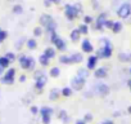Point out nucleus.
Listing matches in <instances>:
<instances>
[{"instance_id": "obj_51", "label": "nucleus", "mask_w": 131, "mask_h": 124, "mask_svg": "<svg viewBox=\"0 0 131 124\" xmlns=\"http://www.w3.org/2000/svg\"><path fill=\"white\" fill-rule=\"evenodd\" d=\"M128 23H131V17H128V21H127Z\"/></svg>"}, {"instance_id": "obj_8", "label": "nucleus", "mask_w": 131, "mask_h": 124, "mask_svg": "<svg viewBox=\"0 0 131 124\" xmlns=\"http://www.w3.org/2000/svg\"><path fill=\"white\" fill-rule=\"evenodd\" d=\"M107 20H108V14H107L105 12L100 13V14L98 16L96 21H95V29L99 30V31L104 30V29H105V22H107Z\"/></svg>"}, {"instance_id": "obj_1", "label": "nucleus", "mask_w": 131, "mask_h": 124, "mask_svg": "<svg viewBox=\"0 0 131 124\" xmlns=\"http://www.w3.org/2000/svg\"><path fill=\"white\" fill-rule=\"evenodd\" d=\"M100 43H102V47L99 48V50L96 52V56L99 58H109L112 56V52H113V45L112 43L109 41V39L107 38H103L100 39Z\"/></svg>"}, {"instance_id": "obj_3", "label": "nucleus", "mask_w": 131, "mask_h": 124, "mask_svg": "<svg viewBox=\"0 0 131 124\" xmlns=\"http://www.w3.org/2000/svg\"><path fill=\"white\" fill-rule=\"evenodd\" d=\"M53 109L49 106H42L40 107V118H41V123L42 124H50L51 121V116H53Z\"/></svg>"}, {"instance_id": "obj_46", "label": "nucleus", "mask_w": 131, "mask_h": 124, "mask_svg": "<svg viewBox=\"0 0 131 124\" xmlns=\"http://www.w3.org/2000/svg\"><path fill=\"white\" fill-rule=\"evenodd\" d=\"M19 82H21V83L26 82V75H21V76H19Z\"/></svg>"}, {"instance_id": "obj_14", "label": "nucleus", "mask_w": 131, "mask_h": 124, "mask_svg": "<svg viewBox=\"0 0 131 124\" xmlns=\"http://www.w3.org/2000/svg\"><path fill=\"white\" fill-rule=\"evenodd\" d=\"M107 75H108V70L105 67H99V69L94 70V76L96 79H104V78H107Z\"/></svg>"}, {"instance_id": "obj_48", "label": "nucleus", "mask_w": 131, "mask_h": 124, "mask_svg": "<svg viewBox=\"0 0 131 124\" xmlns=\"http://www.w3.org/2000/svg\"><path fill=\"white\" fill-rule=\"evenodd\" d=\"M127 112H128V114H131V106H128V107H127Z\"/></svg>"}, {"instance_id": "obj_21", "label": "nucleus", "mask_w": 131, "mask_h": 124, "mask_svg": "<svg viewBox=\"0 0 131 124\" xmlns=\"http://www.w3.org/2000/svg\"><path fill=\"white\" fill-rule=\"evenodd\" d=\"M39 62H40V65H41V66L46 67V66L49 65V62H50V58L46 57V56L42 53V54H40V57H39Z\"/></svg>"}, {"instance_id": "obj_50", "label": "nucleus", "mask_w": 131, "mask_h": 124, "mask_svg": "<svg viewBox=\"0 0 131 124\" xmlns=\"http://www.w3.org/2000/svg\"><path fill=\"white\" fill-rule=\"evenodd\" d=\"M3 73H4V70H3V69H0V76H3Z\"/></svg>"}, {"instance_id": "obj_45", "label": "nucleus", "mask_w": 131, "mask_h": 124, "mask_svg": "<svg viewBox=\"0 0 131 124\" xmlns=\"http://www.w3.org/2000/svg\"><path fill=\"white\" fill-rule=\"evenodd\" d=\"M75 124H86V121H85L84 119H82V120H81V119H79V120H76V123H75Z\"/></svg>"}, {"instance_id": "obj_54", "label": "nucleus", "mask_w": 131, "mask_h": 124, "mask_svg": "<svg viewBox=\"0 0 131 124\" xmlns=\"http://www.w3.org/2000/svg\"><path fill=\"white\" fill-rule=\"evenodd\" d=\"M100 124H102V123H100Z\"/></svg>"}, {"instance_id": "obj_22", "label": "nucleus", "mask_w": 131, "mask_h": 124, "mask_svg": "<svg viewBox=\"0 0 131 124\" xmlns=\"http://www.w3.org/2000/svg\"><path fill=\"white\" fill-rule=\"evenodd\" d=\"M59 62L62 65H71L72 61H71V56H66V54H62L59 57Z\"/></svg>"}, {"instance_id": "obj_12", "label": "nucleus", "mask_w": 131, "mask_h": 124, "mask_svg": "<svg viewBox=\"0 0 131 124\" xmlns=\"http://www.w3.org/2000/svg\"><path fill=\"white\" fill-rule=\"evenodd\" d=\"M18 62H19V66H21L23 70H28V66H30V56L21 54V56L18 57Z\"/></svg>"}, {"instance_id": "obj_10", "label": "nucleus", "mask_w": 131, "mask_h": 124, "mask_svg": "<svg viewBox=\"0 0 131 124\" xmlns=\"http://www.w3.org/2000/svg\"><path fill=\"white\" fill-rule=\"evenodd\" d=\"M98 61H99V57L96 54H90L88 57V64H86V69L88 70H95L96 69V65H98Z\"/></svg>"}, {"instance_id": "obj_30", "label": "nucleus", "mask_w": 131, "mask_h": 124, "mask_svg": "<svg viewBox=\"0 0 131 124\" xmlns=\"http://www.w3.org/2000/svg\"><path fill=\"white\" fill-rule=\"evenodd\" d=\"M77 76H81V78H84V79H86V78L89 76V73H88V69H80V70L77 71Z\"/></svg>"}, {"instance_id": "obj_15", "label": "nucleus", "mask_w": 131, "mask_h": 124, "mask_svg": "<svg viewBox=\"0 0 131 124\" xmlns=\"http://www.w3.org/2000/svg\"><path fill=\"white\" fill-rule=\"evenodd\" d=\"M58 119L62 120L63 124H68L70 120H71L70 115L67 114V111H66V110H59V112H58Z\"/></svg>"}, {"instance_id": "obj_26", "label": "nucleus", "mask_w": 131, "mask_h": 124, "mask_svg": "<svg viewBox=\"0 0 131 124\" xmlns=\"http://www.w3.org/2000/svg\"><path fill=\"white\" fill-rule=\"evenodd\" d=\"M26 45H27L28 49H36L37 41H36L35 39H27V40H26Z\"/></svg>"}, {"instance_id": "obj_42", "label": "nucleus", "mask_w": 131, "mask_h": 124, "mask_svg": "<svg viewBox=\"0 0 131 124\" xmlns=\"http://www.w3.org/2000/svg\"><path fill=\"white\" fill-rule=\"evenodd\" d=\"M44 75V71H35V74H34V78H35V80L36 79H39L40 76H42Z\"/></svg>"}, {"instance_id": "obj_27", "label": "nucleus", "mask_w": 131, "mask_h": 124, "mask_svg": "<svg viewBox=\"0 0 131 124\" xmlns=\"http://www.w3.org/2000/svg\"><path fill=\"white\" fill-rule=\"evenodd\" d=\"M118 58L122 62H130L131 61V53H119L118 54Z\"/></svg>"}, {"instance_id": "obj_23", "label": "nucleus", "mask_w": 131, "mask_h": 124, "mask_svg": "<svg viewBox=\"0 0 131 124\" xmlns=\"http://www.w3.org/2000/svg\"><path fill=\"white\" fill-rule=\"evenodd\" d=\"M44 54H45L46 57H49L50 59L54 58V57H55V48H53V47H48V48L44 50Z\"/></svg>"}, {"instance_id": "obj_36", "label": "nucleus", "mask_w": 131, "mask_h": 124, "mask_svg": "<svg viewBox=\"0 0 131 124\" xmlns=\"http://www.w3.org/2000/svg\"><path fill=\"white\" fill-rule=\"evenodd\" d=\"M93 22H94V20H93L91 16H85V17H84V23L90 25V23H93Z\"/></svg>"}, {"instance_id": "obj_34", "label": "nucleus", "mask_w": 131, "mask_h": 124, "mask_svg": "<svg viewBox=\"0 0 131 124\" xmlns=\"http://www.w3.org/2000/svg\"><path fill=\"white\" fill-rule=\"evenodd\" d=\"M5 57H7L10 62H14V61H16V54H14L13 52H8V53L5 54Z\"/></svg>"}, {"instance_id": "obj_6", "label": "nucleus", "mask_w": 131, "mask_h": 124, "mask_svg": "<svg viewBox=\"0 0 131 124\" xmlns=\"http://www.w3.org/2000/svg\"><path fill=\"white\" fill-rule=\"evenodd\" d=\"M14 78H16V69L10 67L7 70V73L2 76V83L7 84V85H12L14 83Z\"/></svg>"}, {"instance_id": "obj_4", "label": "nucleus", "mask_w": 131, "mask_h": 124, "mask_svg": "<svg viewBox=\"0 0 131 124\" xmlns=\"http://www.w3.org/2000/svg\"><path fill=\"white\" fill-rule=\"evenodd\" d=\"M117 16L122 20H126L131 16V5L128 3H122L117 9Z\"/></svg>"}, {"instance_id": "obj_13", "label": "nucleus", "mask_w": 131, "mask_h": 124, "mask_svg": "<svg viewBox=\"0 0 131 124\" xmlns=\"http://www.w3.org/2000/svg\"><path fill=\"white\" fill-rule=\"evenodd\" d=\"M81 49H82V52L89 53V54H90L91 52H94V47H93L91 41L88 40V39H84V40H82V43H81Z\"/></svg>"}, {"instance_id": "obj_29", "label": "nucleus", "mask_w": 131, "mask_h": 124, "mask_svg": "<svg viewBox=\"0 0 131 124\" xmlns=\"http://www.w3.org/2000/svg\"><path fill=\"white\" fill-rule=\"evenodd\" d=\"M79 30H80L81 35H88V34H89V25H86V23H81V25L79 26Z\"/></svg>"}, {"instance_id": "obj_19", "label": "nucleus", "mask_w": 131, "mask_h": 124, "mask_svg": "<svg viewBox=\"0 0 131 124\" xmlns=\"http://www.w3.org/2000/svg\"><path fill=\"white\" fill-rule=\"evenodd\" d=\"M12 64V62L5 57V56H2L0 57V69H3V70H5V69H8L9 67V65Z\"/></svg>"}, {"instance_id": "obj_39", "label": "nucleus", "mask_w": 131, "mask_h": 124, "mask_svg": "<svg viewBox=\"0 0 131 124\" xmlns=\"http://www.w3.org/2000/svg\"><path fill=\"white\" fill-rule=\"evenodd\" d=\"M113 25H114V21H112V20H107V22H105V29H109V30H112V27H113Z\"/></svg>"}, {"instance_id": "obj_24", "label": "nucleus", "mask_w": 131, "mask_h": 124, "mask_svg": "<svg viewBox=\"0 0 131 124\" xmlns=\"http://www.w3.org/2000/svg\"><path fill=\"white\" fill-rule=\"evenodd\" d=\"M72 93H73V89H72L71 87H64V88H62V96H63V97H71Z\"/></svg>"}, {"instance_id": "obj_28", "label": "nucleus", "mask_w": 131, "mask_h": 124, "mask_svg": "<svg viewBox=\"0 0 131 124\" xmlns=\"http://www.w3.org/2000/svg\"><path fill=\"white\" fill-rule=\"evenodd\" d=\"M49 75H50V78H58V76L60 75L59 67H51L50 71H49Z\"/></svg>"}, {"instance_id": "obj_32", "label": "nucleus", "mask_w": 131, "mask_h": 124, "mask_svg": "<svg viewBox=\"0 0 131 124\" xmlns=\"http://www.w3.org/2000/svg\"><path fill=\"white\" fill-rule=\"evenodd\" d=\"M41 35H42V29H41L40 26L35 27V29H34V36H35V38H39V36H41Z\"/></svg>"}, {"instance_id": "obj_47", "label": "nucleus", "mask_w": 131, "mask_h": 124, "mask_svg": "<svg viewBox=\"0 0 131 124\" xmlns=\"http://www.w3.org/2000/svg\"><path fill=\"white\" fill-rule=\"evenodd\" d=\"M102 124H114V123H113L112 120H104V121H103Z\"/></svg>"}, {"instance_id": "obj_7", "label": "nucleus", "mask_w": 131, "mask_h": 124, "mask_svg": "<svg viewBox=\"0 0 131 124\" xmlns=\"http://www.w3.org/2000/svg\"><path fill=\"white\" fill-rule=\"evenodd\" d=\"M85 83H86V79L76 75L75 78L71 79V88L73 91H82L84 87H85Z\"/></svg>"}, {"instance_id": "obj_43", "label": "nucleus", "mask_w": 131, "mask_h": 124, "mask_svg": "<svg viewBox=\"0 0 131 124\" xmlns=\"http://www.w3.org/2000/svg\"><path fill=\"white\" fill-rule=\"evenodd\" d=\"M51 2V4H55V5H59L60 3H62V0H50Z\"/></svg>"}, {"instance_id": "obj_44", "label": "nucleus", "mask_w": 131, "mask_h": 124, "mask_svg": "<svg viewBox=\"0 0 131 124\" xmlns=\"http://www.w3.org/2000/svg\"><path fill=\"white\" fill-rule=\"evenodd\" d=\"M44 5L45 7H50L51 5V2H50V0H44Z\"/></svg>"}, {"instance_id": "obj_18", "label": "nucleus", "mask_w": 131, "mask_h": 124, "mask_svg": "<svg viewBox=\"0 0 131 124\" xmlns=\"http://www.w3.org/2000/svg\"><path fill=\"white\" fill-rule=\"evenodd\" d=\"M70 38H71V41L77 43V41L80 40V38H81V32H80V30H79V29H73V30L71 31V34H70Z\"/></svg>"}, {"instance_id": "obj_49", "label": "nucleus", "mask_w": 131, "mask_h": 124, "mask_svg": "<svg viewBox=\"0 0 131 124\" xmlns=\"http://www.w3.org/2000/svg\"><path fill=\"white\" fill-rule=\"evenodd\" d=\"M127 85L130 87V91H131V80H128V82H127Z\"/></svg>"}, {"instance_id": "obj_5", "label": "nucleus", "mask_w": 131, "mask_h": 124, "mask_svg": "<svg viewBox=\"0 0 131 124\" xmlns=\"http://www.w3.org/2000/svg\"><path fill=\"white\" fill-rule=\"evenodd\" d=\"M64 16H66V18H67L68 21L76 20V18L79 17V13H77L75 5H72V4H66V5H64Z\"/></svg>"}, {"instance_id": "obj_20", "label": "nucleus", "mask_w": 131, "mask_h": 124, "mask_svg": "<svg viewBox=\"0 0 131 124\" xmlns=\"http://www.w3.org/2000/svg\"><path fill=\"white\" fill-rule=\"evenodd\" d=\"M71 61L72 64H80V62H82V54L81 53H72L71 54Z\"/></svg>"}, {"instance_id": "obj_53", "label": "nucleus", "mask_w": 131, "mask_h": 124, "mask_svg": "<svg viewBox=\"0 0 131 124\" xmlns=\"http://www.w3.org/2000/svg\"><path fill=\"white\" fill-rule=\"evenodd\" d=\"M2 30H3V29H0V31H2Z\"/></svg>"}, {"instance_id": "obj_25", "label": "nucleus", "mask_w": 131, "mask_h": 124, "mask_svg": "<svg viewBox=\"0 0 131 124\" xmlns=\"http://www.w3.org/2000/svg\"><path fill=\"white\" fill-rule=\"evenodd\" d=\"M122 23L121 22H118V21H116L114 22V25H113V27H112V31L114 32V34H119L121 31H122Z\"/></svg>"}, {"instance_id": "obj_17", "label": "nucleus", "mask_w": 131, "mask_h": 124, "mask_svg": "<svg viewBox=\"0 0 131 124\" xmlns=\"http://www.w3.org/2000/svg\"><path fill=\"white\" fill-rule=\"evenodd\" d=\"M59 96H62V91L60 89H58V88L50 89V93H49V100L50 101H57L59 98Z\"/></svg>"}, {"instance_id": "obj_16", "label": "nucleus", "mask_w": 131, "mask_h": 124, "mask_svg": "<svg viewBox=\"0 0 131 124\" xmlns=\"http://www.w3.org/2000/svg\"><path fill=\"white\" fill-rule=\"evenodd\" d=\"M54 47H55V49L57 50H60V52H64L66 49H67V44H66V41L59 36L58 39H57V41L54 43Z\"/></svg>"}, {"instance_id": "obj_41", "label": "nucleus", "mask_w": 131, "mask_h": 124, "mask_svg": "<svg viewBox=\"0 0 131 124\" xmlns=\"http://www.w3.org/2000/svg\"><path fill=\"white\" fill-rule=\"evenodd\" d=\"M23 40H25V38H21V39L17 41V44H16V48H17V49H21V48H22V45H23Z\"/></svg>"}, {"instance_id": "obj_37", "label": "nucleus", "mask_w": 131, "mask_h": 124, "mask_svg": "<svg viewBox=\"0 0 131 124\" xmlns=\"http://www.w3.org/2000/svg\"><path fill=\"white\" fill-rule=\"evenodd\" d=\"M30 111H31L32 115H37V114L40 112V109H39L37 106H31V107H30Z\"/></svg>"}, {"instance_id": "obj_2", "label": "nucleus", "mask_w": 131, "mask_h": 124, "mask_svg": "<svg viewBox=\"0 0 131 124\" xmlns=\"http://www.w3.org/2000/svg\"><path fill=\"white\" fill-rule=\"evenodd\" d=\"M40 25L46 29V31H48L49 35L57 31V22L49 14H41L40 16Z\"/></svg>"}, {"instance_id": "obj_11", "label": "nucleus", "mask_w": 131, "mask_h": 124, "mask_svg": "<svg viewBox=\"0 0 131 124\" xmlns=\"http://www.w3.org/2000/svg\"><path fill=\"white\" fill-rule=\"evenodd\" d=\"M46 83H48V76L44 74L42 76H40L39 79L35 80V89H36L37 92H41V91L45 88Z\"/></svg>"}, {"instance_id": "obj_38", "label": "nucleus", "mask_w": 131, "mask_h": 124, "mask_svg": "<svg viewBox=\"0 0 131 124\" xmlns=\"http://www.w3.org/2000/svg\"><path fill=\"white\" fill-rule=\"evenodd\" d=\"M73 5H75V8H76V11H77V13H79V16H80V14L84 12V11H82V9H84L82 5H81L80 3H76V4H73Z\"/></svg>"}, {"instance_id": "obj_33", "label": "nucleus", "mask_w": 131, "mask_h": 124, "mask_svg": "<svg viewBox=\"0 0 131 124\" xmlns=\"http://www.w3.org/2000/svg\"><path fill=\"white\" fill-rule=\"evenodd\" d=\"M7 38H8V32H7L5 30H2V31H0V43H3Z\"/></svg>"}, {"instance_id": "obj_40", "label": "nucleus", "mask_w": 131, "mask_h": 124, "mask_svg": "<svg viewBox=\"0 0 131 124\" xmlns=\"http://www.w3.org/2000/svg\"><path fill=\"white\" fill-rule=\"evenodd\" d=\"M84 120H85L86 123H89V121H91V120H93V115H91L90 112H86V114L84 115Z\"/></svg>"}, {"instance_id": "obj_52", "label": "nucleus", "mask_w": 131, "mask_h": 124, "mask_svg": "<svg viewBox=\"0 0 131 124\" xmlns=\"http://www.w3.org/2000/svg\"><path fill=\"white\" fill-rule=\"evenodd\" d=\"M130 74H131V69H130Z\"/></svg>"}, {"instance_id": "obj_9", "label": "nucleus", "mask_w": 131, "mask_h": 124, "mask_svg": "<svg viewBox=\"0 0 131 124\" xmlns=\"http://www.w3.org/2000/svg\"><path fill=\"white\" fill-rule=\"evenodd\" d=\"M95 93H98L99 97H107L109 93H111V89L107 84L104 83H98L95 85Z\"/></svg>"}, {"instance_id": "obj_31", "label": "nucleus", "mask_w": 131, "mask_h": 124, "mask_svg": "<svg viewBox=\"0 0 131 124\" xmlns=\"http://www.w3.org/2000/svg\"><path fill=\"white\" fill-rule=\"evenodd\" d=\"M13 13H14V14H22V13H23L22 5H19V4L14 5V7H13Z\"/></svg>"}, {"instance_id": "obj_35", "label": "nucleus", "mask_w": 131, "mask_h": 124, "mask_svg": "<svg viewBox=\"0 0 131 124\" xmlns=\"http://www.w3.org/2000/svg\"><path fill=\"white\" fill-rule=\"evenodd\" d=\"M35 65H36L35 58L30 56V66H28V70H35Z\"/></svg>"}]
</instances>
